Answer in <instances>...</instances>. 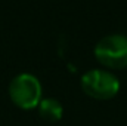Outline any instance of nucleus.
<instances>
[{
  "mask_svg": "<svg viewBox=\"0 0 127 126\" xmlns=\"http://www.w3.org/2000/svg\"><path fill=\"white\" fill-rule=\"evenodd\" d=\"M41 94L43 91L40 80L30 73L18 74L9 85V96L12 102L22 110H32L38 107Z\"/></svg>",
  "mask_w": 127,
  "mask_h": 126,
  "instance_id": "1",
  "label": "nucleus"
},
{
  "mask_svg": "<svg viewBox=\"0 0 127 126\" xmlns=\"http://www.w3.org/2000/svg\"><path fill=\"white\" fill-rule=\"evenodd\" d=\"M95 57L102 65L114 70L127 67V37L109 34L100 39L95 46Z\"/></svg>",
  "mask_w": 127,
  "mask_h": 126,
  "instance_id": "2",
  "label": "nucleus"
},
{
  "mask_svg": "<svg viewBox=\"0 0 127 126\" xmlns=\"http://www.w3.org/2000/svg\"><path fill=\"white\" fill-rule=\"evenodd\" d=\"M81 89L93 99L106 101L114 98L120 91L118 79L105 70H90L81 77Z\"/></svg>",
  "mask_w": 127,
  "mask_h": 126,
  "instance_id": "3",
  "label": "nucleus"
},
{
  "mask_svg": "<svg viewBox=\"0 0 127 126\" xmlns=\"http://www.w3.org/2000/svg\"><path fill=\"white\" fill-rule=\"evenodd\" d=\"M38 114L46 122H59L64 116L62 104L55 98H44L38 104Z\"/></svg>",
  "mask_w": 127,
  "mask_h": 126,
  "instance_id": "4",
  "label": "nucleus"
}]
</instances>
